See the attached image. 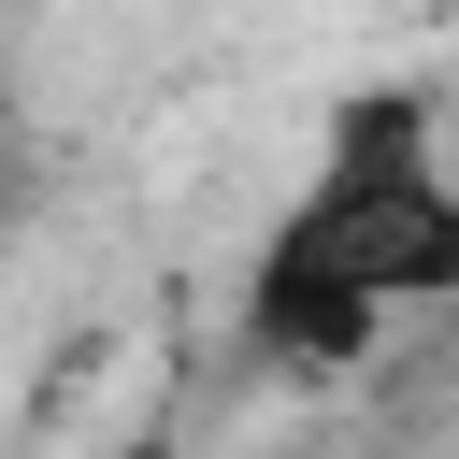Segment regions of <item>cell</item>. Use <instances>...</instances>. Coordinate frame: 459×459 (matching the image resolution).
Masks as SVG:
<instances>
[{
  "instance_id": "6da1fadb",
  "label": "cell",
  "mask_w": 459,
  "mask_h": 459,
  "mask_svg": "<svg viewBox=\"0 0 459 459\" xmlns=\"http://www.w3.org/2000/svg\"><path fill=\"white\" fill-rule=\"evenodd\" d=\"M459 301V115H430L416 86H359L301 186L273 201L258 258H244V344L273 373H359L402 316Z\"/></svg>"
},
{
  "instance_id": "7a4b0ae2",
  "label": "cell",
  "mask_w": 459,
  "mask_h": 459,
  "mask_svg": "<svg viewBox=\"0 0 459 459\" xmlns=\"http://www.w3.org/2000/svg\"><path fill=\"white\" fill-rule=\"evenodd\" d=\"M0 186H14V129H0Z\"/></svg>"
}]
</instances>
